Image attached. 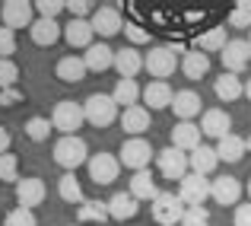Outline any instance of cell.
Masks as SVG:
<instances>
[{
	"label": "cell",
	"instance_id": "11",
	"mask_svg": "<svg viewBox=\"0 0 251 226\" xmlns=\"http://www.w3.org/2000/svg\"><path fill=\"white\" fill-rule=\"evenodd\" d=\"M86 169H89V178L96 185H111L118 178V172H121V163L111 153H96V156H89Z\"/></svg>",
	"mask_w": 251,
	"mask_h": 226
},
{
	"label": "cell",
	"instance_id": "8",
	"mask_svg": "<svg viewBox=\"0 0 251 226\" xmlns=\"http://www.w3.org/2000/svg\"><path fill=\"white\" fill-rule=\"evenodd\" d=\"M220 61H223V70H226V74L239 77L242 70L251 64V45H248V38H229V45L220 51Z\"/></svg>",
	"mask_w": 251,
	"mask_h": 226
},
{
	"label": "cell",
	"instance_id": "28",
	"mask_svg": "<svg viewBox=\"0 0 251 226\" xmlns=\"http://www.w3.org/2000/svg\"><path fill=\"white\" fill-rule=\"evenodd\" d=\"M64 38H67L70 48H89L96 32H92L89 19H70V23L64 26Z\"/></svg>",
	"mask_w": 251,
	"mask_h": 226
},
{
	"label": "cell",
	"instance_id": "39",
	"mask_svg": "<svg viewBox=\"0 0 251 226\" xmlns=\"http://www.w3.org/2000/svg\"><path fill=\"white\" fill-rule=\"evenodd\" d=\"M16 55V32L0 26V61H13Z\"/></svg>",
	"mask_w": 251,
	"mask_h": 226
},
{
	"label": "cell",
	"instance_id": "1",
	"mask_svg": "<svg viewBox=\"0 0 251 226\" xmlns=\"http://www.w3.org/2000/svg\"><path fill=\"white\" fill-rule=\"evenodd\" d=\"M83 115L92 128H108L118 121V102L111 99V92H92L83 102Z\"/></svg>",
	"mask_w": 251,
	"mask_h": 226
},
{
	"label": "cell",
	"instance_id": "50",
	"mask_svg": "<svg viewBox=\"0 0 251 226\" xmlns=\"http://www.w3.org/2000/svg\"><path fill=\"white\" fill-rule=\"evenodd\" d=\"M248 201H251V182H248Z\"/></svg>",
	"mask_w": 251,
	"mask_h": 226
},
{
	"label": "cell",
	"instance_id": "31",
	"mask_svg": "<svg viewBox=\"0 0 251 226\" xmlns=\"http://www.w3.org/2000/svg\"><path fill=\"white\" fill-rule=\"evenodd\" d=\"M57 195H61V201L76 204V207L86 201V198H83V185H80V178H76V172H64V175L57 178Z\"/></svg>",
	"mask_w": 251,
	"mask_h": 226
},
{
	"label": "cell",
	"instance_id": "9",
	"mask_svg": "<svg viewBox=\"0 0 251 226\" xmlns=\"http://www.w3.org/2000/svg\"><path fill=\"white\" fill-rule=\"evenodd\" d=\"M0 19H3L6 29H29L35 23V3H25V0H6L0 6Z\"/></svg>",
	"mask_w": 251,
	"mask_h": 226
},
{
	"label": "cell",
	"instance_id": "12",
	"mask_svg": "<svg viewBox=\"0 0 251 226\" xmlns=\"http://www.w3.org/2000/svg\"><path fill=\"white\" fill-rule=\"evenodd\" d=\"M89 26L96 35H105V38L124 32V19L118 13V6H96V13L89 16Z\"/></svg>",
	"mask_w": 251,
	"mask_h": 226
},
{
	"label": "cell",
	"instance_id": "35",
	"mask_svg": "<svg viewBox=\"0 0 251 226\" xmlns=\"http://www.w3.org/2000/svg\"><path fill=\"white\" fill-rule=\"evenodd\" d=\"M54 131V124H51V118H42V115H35V118H29L25 121V137H29L32 143H42V141H48V134Z\"/></svg>",
	"mask_w": 251,
	"mask_h": 226
},
{
	"label": "cell",
	"instance_id": "16",
	"mask_svg": "<svg viewBox=\"0 0 251 226\" xmlns=\"http://www.w3.org/2000/svg\"><path fill=\"white\" fill-rule=\"evenodd\" d=\"M137 214H140V201L130 191H118V195L108 198V217L111 220L124 223V220H134Z\"/></svg>",
	"mask_w": 251,
	"mask_h": 226
},
{
	"label": "cell",
	"instance_id": "22",
	"mask_svg": "<svg viewBox=\"0 0 251 226\" xmlns=\"http://www.w3.org/2000/svg\"><path fill=\"white\" fill-rule=\"evenodd\" d=\"M172 99H175V92H172V86L166 83V80H153V83L143 86V102L150 105V112L172 109Z\"/></svg>",
	"mask_w": 251,
	"mask_h": 226
},
{
	"label": "cell",
	"instance_id": "33",
	"mask_svg": "<svg viewBox=\"0 0 251 226\" xmlns=\"http://www.w3.org/2000/svg\"><path fill=\"white\" fill-rule=\"evenodd\" d=\"M226 45H229L226 26H213V29H207L201 38H197V51H203V55H220Z\"/></svg>",
	"mask_w": 251,
	"mask_h": 226
},
{
	"label": "cell",
	"instance_id": "13",
	"mask_svg": "<svg viewBox=\"0 0 251 226\" xmlns=\"http://www.w3.org/2000/svg\"><path fill=\"white\" fill-rule=\"evenodd\" d=\"M210 198H213L216 204H223V207H232L242 198V182L235 175H216L213 182H210Z\"/></svg>",
	"mask_w": 251,
	"mask_h": 226
},
{
	"label": "cell",
	"instance_id": "44",
	"mask_svg": "<svg viewBox=\"0 0 251 226\" xmlns=\"http://www.w3.org/2000/svg\"><path fill=\"white\" fill-rule=\"evenodd\" d=\"M124 35L130 38V48H137V45L150 42V32L143 29V26H137V23H124Z\"/></svg>",
	"mask_w": 251,
	"mask_h": 226
},
{
	"label": "cell",
	"instance_id": "10",
	"mask_svg": "<svg viewBox=\"0 0 251 226\" xmlns=\"http://www.w3.org/2000/svg\"><path fill=\"white\" fill-rule=\"evenodd\" d=\"M156 166H159V172L169 178V182H181L184 175H188V153L175 150V147H166L156 153Z\"/></svg>",
	"mask_w": 251,
	"mask_h": 226
},
{
	"label": "cell",
	"instance_id": "34",
	"mask_svg": "<svg viewBox=\"0 0 251 226\" xmlns=\"http://www.w3.org/2000/svg\"><path fill=\"white\" fill-rule=\"evenodd\" d=\"M76 217H80V226L83 223H105L111 220L108 217V201H83L76 207Z\"/></svg>",
	"mask_w": 251,
	"mask_h": 226
},
{
	"label": "cell",
	"instance_id": "30",
	"mask_svg": "<svg viewBox=\"0 0 251 226\" xmlns=\"http://www.w3.org/2000/svg\"><path fill=\"white\" fill-rule=\"evenodd\" d=\"M245 137H235V134H226L223 141H216V156L220 163H239L245 156Z\"/></svg>",
	"mask_w": 251,
	"mask_h": 226
},
{
	"label": "cell",
	"instance_id": "15",
	"mask_svg": "<svg viewBox=\"0 0 251 226\" xmlns=\"http://www.w3.org/2000/svg\"><path fill=\"white\" fill-rule=\"evenodd\" d=\"M201 134L216 137V141H223L226 134H232V118H229V112H223V109H207V112L201 115Z\"/></svg>",
	"mask_w": 251,
	"mask_h": 226
},
{
	"label": "cell",
	"instance_id": "2",
	"mask_svg": "<svg viewBox=\"0 0 251 226\" xmlns=\"http://www.w3.org/2000/svg\"><path fill=\"white\" fill-rule=\"evenodd\" d=\"M51 124L54 131H61V137H74L76 131L86 124V115H83V102H74V99H61L51 112Z\"/></svg>",
	"mask_w": 251,
	"mask_h": 226
},
{
	"label": "cell",
	"instance_id": "45",
	"mask_svg": "<svg viewBox=\"0 0 251 226\" xmlns=\"http://www.w3.org/2000/svg\"><path fill=\"white\" fill-rule=\"evenodd\" d=\"M23 89H16V86H10V89H0V105L3 109H13V105H19L23 102Z\"/></svg>",
	"mask_w": 251,
	"mask_h": 226
},
{
	"label": "cell",
	"instance_id": "48",
	"mask_svg": "<svg viewBox=\"0 0 251 226\" xmlns=\"http://www.w3.org/2000/svg\"><path fill=\"white\" fill-rule=\"evenodd\" d=\"M245 99L251 102V80H245Z\"/></svg>",
	"mask_w": 251,
	"mask_h": 226
},
{
	"label": "cell",
	"instance_id": "47",
	"mask_svg": "<svg viewBox=\"0 0 251 226\" xmlns=\"http://www.w3.org/2000/svg\"><path fill=\"white\" fill-rule=\"evenodd\" d=\"M3 153H10V131L0 124V156H3Z\"/></svg>",
	"mask_w": 251,
	"mask_h": 226
},
{
	"label": "cell",
	"instance_id": "52",
	"mask_svg": "<svg viewBox=\"0 0 251 226\" xmlns=\"http://www.w3.org/2000/svg\"><path fill=\"white\" fill-rule=\"evenodd\" d=\"M248 45H251V35H248Z\"/></svg>",
	"mask_w": 251,
	"mask_h": 226
},
{
	"label": "cell",
	"instance_id": "32",
	"mask_svg": "<svg viewBox=\"0 0 251 226\" xmlns=\"http://www.w3.org/2000/svg\"><path fill=\"white\" fill-rule=\"evenodd\" d=\"M181 70L188 80H201L210 74V57L203 55V51H184L181 57Z\"/></svg>",
	"mask_w": 251,
	"mask_h": 226
},
{
	"label": "cell",
	"instance_id": "41",
	"mask_svg": "<svg viewBox=\"0 0 251 226\" xmlns=\"http://www.w3.org/2000/svg\"><path fill=\"white\" fill-rule=\"evenodd\" d=\"M181 226H210V210L207 207H188L181 217Z\"/></svg>",
	"mask_w": 251,
	"mask_h": 226
},
{
	"label": "cell",
	"instance_id": "5",
	"mask_svg": "<svg viewBox=\"0 0 251 226\" xmlns=\"http://www.w3.org/2000/svg\"><path fill=\"white\" fill-rule=\"evenodd\" d=\"M150 159H156V153H153L147 137H127V141L121 143V153H118V163L134 169V172L150 169Z\"/></svg>",
	"mask_w": 251,
	"mask_h": 226
},
{
	"label": "cell",
	"instance_id": "3",
	"mask_svg": "<svg viewBox=\"0 0 251 226\" xmlns=\"http://www.w3.org/2000/svg\"><path fill=\"white\" fill-rule=\"evenodd\" d=\"M54 163L67 172H76L83 163H89V147H86L83 137H61L54 143Z\"/></svg>",
	"mask_w": 251,
	"mask_h": 226
},
{
	"label": "cell",
	"instance_id": "7",
	"mask_svg": "<svg viewBox=\"0 0 251 226\" xmlns=\"http://www.w3.org/2000/svg\"><path fill=\"white\" fill-rule=\"evenodd\" d=\"M178 198H181L184 207H203L207 198H210V178L188 172V175L178 182Z\"/></svg>",
	"mask_w": 251,
	"mask_h": 226
},
{
	"label": "cell",
	"instance_id": "23",
	"mask_svg": "<svg viewBox=\"0 0 251 226\" xmlns=\"http://www.w3.org/2000/svg\"><path fill=\"white\" fill-rule=\"evenodd\" d=\"M172 147L181 150V153H191L201 147V128L194 121H178L175 131H172Z\"/></svg>",
	"mask_w": 251,
	"mask_h": 226
},
{
	"label": "cell",
	"instance_id": "37",
	"mask_svg": "<svg viewBox=\"0 0 251 226\" xmlns=\"http://www.w3.org/2000/svg\"><path fill=\"white\" fill-rule=\"evenodd\" d=\"M229 26H232V29H251V3H248V0H242V3L232 6V13H229Z\"/></svg>",
	"mask_w": 251,
	"mask_h": 226
},
{
	"label": "cell",
	"instance_id": "46",
	"mask_svg": "<svg viewBox=\"0 0 251 226\" xmlns=\"http://www.w3.org/2000/svg\"><path fill=\"white\" fill-rule=\"evenodd\" d=\"M232 223L235 226H251V201H245V204H239V207H235Z\"/></svg>",
	"mask_w": 251,
	"mask_h": 226
},
{
	"label": "cell",
	"instance_id": "36",
	"mask_svg": "<svg viewBox=\"0 0 251 226\" xmlns=\"http://www.w3.org/2000/svg\"><path fill=\"white\" fill-rule=\"evenodd\" d=\"M3 226H38V220H35V210H29V207H13L10 214L3 217Z\"/></svg>",
	"mask_w": 251,
	"mask_h": 226
},
{
	"label": "cell",
	"instance_id": "27",
	"mask_svg": "<svg viewBox=\"0 0 251 226\" xmlns=\"http://www.w3.org/2000/svg\"><path fill=\"white\" fill-rule=\"evenodd\" d=\"M127 191L137 198V201H150V204L159 198V188H156V178H153V172H150V169L134 172V175H130V188Z\"/></svg>",
	"mask_w": 251,
	"mask_h": 226
},
{
	"label": "cell",
	"instance_id": "14",
	"mask_svg": "<svg viewBox=\"0 0 251 226\" xmlns=\"http://www.w3.org/2000/svg\"><path fill=\"white\" fill-rule=\"evenodd\" d=\"M45 198H48V188H45V182L42 178H19L16 182V204L19 207H38V204L45 201Z\"/></svg>",
	"mask_w": 251,
	"mask_h": 226
},
{
	"label": "cell",
	"instance_id": "19",
	"mask_svg": "<svg viewBox=\"0 0 251 226\" xmlns=\"http://www.w3.org/2000/svg\"><path fill=\"white\" fill-rule=\"evenodd\" d=\"M29 35H32V42H35V45L48 48V45H54L57 38L64 35V26L57 23V19H42V16H38L35 23L29 26Z\"/></svg>",
	"mask_w": 251,
	"mask_h": 226
},
{
	"label": "cell",
	"instance_id": "6",
	"mask_svg": "<svg viewBox=\"0 0 251 226\" xmlns=\"http://www.w3.org/2000/svg\"><path fill=\"white\" fill-rule=\"evenodd\" d=\"M150 210H153L156 226H175V223H181V217H184L188 207L181 204V198H178L175 191H159V198L150 204Z\"/></svg>",
	"mask_w": 251,
	"mask_h": 226
},
{
	"label": "cell",
	"instance_id": "21",
	"mask_svg": "<svg viewBox=\"0 0 251 226\" xmlns=\"http://www.w3.org/2000/svg\"><path fill=\"white\" fill-rule=\"evenodd\" d=\"M115 70H118L121 80H134L143 70V55L137 48H130V45L121 48V51H115Z\"/></svg>",
	"mask_w": 251,
	"mask_h": 226
},
{
	"label": "cell",
	"instance_id": "38",
	"mask_svg": "<svg viewBox=\"0 0 251 226\" xmlns=\"http://www.w3.org/2000/svg\"><path fill=\"white\" fill-rule=\"evenodd\" d=\"M0 182H19V159L13 153L0 156Z\"/></svg>",
	"mask_w": 251,
	"mask_h": 226
},
{
	"label": "cell",
	"instance_id": "43",
	"mask_svg": "<svg viewBox=\"0 0 251 226\" xmlns=\"http://www.w3.org/2000/svg\"><path fill=\"white\" fill-rule=\"evenodd\" d=\"M19 77V67L16 61H0V89H10Z\"/></svg>",
	"mask_w": 251,
	"mask_h": 226
},
{
	"label": "cell",
	"instance_id": "40",
	"mask_svg": "<svg viewBox=\"0 0 251 226\" xmlns=\"http://www.w3.org/2000/svg\"><path fill=\"white\" fill-rule=\"evenodd\" d=\"M61 10H67V0H38L35 3V13L42 19H57Z\"/></svg>",
	"mask_w": 251,
	"mask_h": 226
},
{
	"label": "cell",
	"instance_id": "20",
	"mask_svg": "<svg viewBox=\"0 0 251 226\" xmlns=\"http://www.w3.org/2000/svg\"><path fill=\"white\" fill-rule=\"evenodd\" d=\"M83 64H86V70L102 74V70L115 67V51H111L105 42H92L89 48H86V55H83Z\"/></svg>",
	"mask_w": 251,
	"mask_h": 226
},
{
	"label": "cell",
	"instance_id": "24",
	"mask_svg": "<svg viewBox=\"0 0 251 226\" xmlns=\"http://www.w3.org/2000/svg\"><path fill=\"white\" fill-rule=\"evenodd\" d=\"M201 96H197L194 89H181L175 92V99H172V112H175V118H181V121H191V118L201 115Z\"/></svg>",
	"mask_w": 251,
	"mask_h": 226
},
{
	"label": "cell",
	"instance_id": "17",
	"mask_svg": "<svg viewBox=\"0 0 251 226\" xmlns=\"http://www.w3.org/2000/svg\"><path fill=\"white\" fill-rule=\"evenodd\" d=\"M121 131H127L130 137H143V131H150V109L147 105H134V109H124L118 115Z\"/></svg>",
	"mask_w": 251,
	"mask_h": 226
},
{
	"label": "cell",
	"instance_id": "51",
	"mask_svg": "<svg viewBox=\"0 0 251 226\" xmlns=\"http://www.w3.org/2000/svg\"><path fill=\"white\" fill-rule=\"evenodd\" d=\"M70 226H80V223H70Z\"/></svg>",
	"mask_w": 251,
	"mask_h": 226
},
{
	"label": "cell",
	"instance_id": "26",
	"mask_svg": "<svg viewBox=\"0 0 251 226\" xmlns=\"http://www.w3.org/2000/svg\"><path fill=\"white\" fill-rule=\"evenodd\" d=\"M213 92H216L220 102H235V99L245 96V83L235 74H226V70H223V74L213 80Z\"/></svg>",
	"mask_w": 251,
	"mask_h": 226
},
{
	"label": "cell",
	"instance_id": "18",
	"mask_svg": "<svg viewBox=\"0 0 251 226\" xmlns=\"http://www.w3.org/2000/svg\"><path fill=\"white\" fill-rule=\"evenodd\" d=\"M216 166H220L216 147H207V143H201L197 150L188 153V169L194 172V175H210V172H216Z\"/></svg>",
	"mask_w": 251,
	"mask_h": 226
},
{
	"label": "cell",
	"instance_id": "42",
	"mask_svg": "<svg viewBox=\"0 0 251 226\" xmlns=\"http://www.w3.org/2000/svg\"><path fill=\"white\" fill-rule=\"evenodd\" d=\"M67 13H70V19H89L96 13V6L89 0H67Z\"/></svg>",
	"mask_w": 251,
	"mask_h": 226
},
{
	"label": "cell",
	"instance_id": "49",
	"mask_svg": "<svg viewBox=\"0 0 251 226\" xmlns=\"http://www.w3.org/2000/svg\"><path fill=\"white\" fill-rule=\"evenodd\" d=\"M245 147H248V150H251V137H248V141H245Z\"/></svg>",
	"mask_w": 251,
	"mask_h": 226
},
{
	"label": "cell",
	"instance_id": "29",
	"mask_svg": "<svg viewBox=\"0 0 251 226\" xmlns=\"http://www.w3.org/2000/svg\"><path fill=\"white\" fill-rule=\"evenodd\" d=\"M111 99L118 102V109H134L137 102L143 99V89L137 86V80H118L115 83V89H111Z\"/></svg>",
	"mask_w": 251,
	"mask_h": 226
},
{
	"label": "cell",
	"instance_id": "4",
	"mask_svg": "<svg viewBox=\"0 0 251 226\" xmlns=\"http://www.w3.org/2000/svg\"><path fill=\"white\" fill-rule=\"evenodd\" d=\"M178 55L181 51L172 48V45H156V48H150L143 55V70H150V77L156 80H169L178 67Z\"/></svg>",
	"mask_w": 251,
	"mask_h": 226
},
{
	"label": "cell",
	"instance_id": "25",
	"mask_svg": "<svg viewBox=\"0 0 251 226\" xmlns=\"http://www.w3.org/2000/svg\"><path fill=\"white\" fill-rule=\"evenodd\" d=\"M57 80L61 83H83L86 80V64H83V55H64L61 61H57Z\"/></svg>",
	"mask_w": 251,
	"mask_h": 226
}]
</instances>
